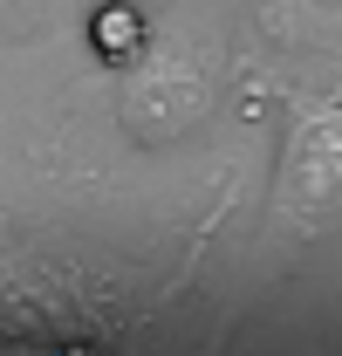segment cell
<instances>
[{"label":"cell","mask_w":342,"mask_h":356,"mask_svg":"<svg viewBox=\"0 0 342 356\" xmlns=\"http://www.w3.org/2000/svg\"><path fill=\"white\" fill-rule=\"evenodd\" d=\"M124 124L137 137H178L213 110V55L192 35L144 42V55L124 62V96H117Z\"/></svg>","instance_id":"obj_1"},{"label":"cell","mask_w":342,"mask_h":356,"mask_svg":"<svg viewBox=\"0 0 342 356\" xmlns=\"http://www.w3.org/2000/svg\"><path fill=\"white\" fill-rule=\"evenodd\" d=\"M281 213L288 220H329V213H342V110L336 103L308 110L295 124V137H288Z\"/></svg>","instance_id":"obj_2"},{"label":"cell","mask_w":342,"mask_h":356,"mask_svg":"<svg viewBox=\"0 0 342 356\" xmlns=\"http://www.w3.org/2000/svg\"><path fill=\"white\" fill-rule=\"evenodd\" d=\"M89 35H96V55H103V62H117V69H124L130 55H144V42H151V21H144L137 7H103Z\"/></svg>","instance_id":"obj_3"}]
</instances>
